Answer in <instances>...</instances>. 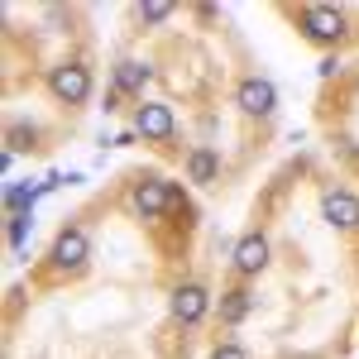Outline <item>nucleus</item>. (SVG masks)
Wrapping results in <instances>:
<instances>
[{"label": "nucleus", "instance_id": "14", "mask_svg": "<svg viewBox=\"0 0 359 359\" xmlns=\"http://www.w3.org/2000/svg\"><path fill=\"white\" fill-rule=\"evenodd\" d=\"M168 15H172L168 0H149V5H139V20H144V25H158V20H168Z\"/></svg>", "mask_w": 359, "mask_h": 359}, {"label": "nucleus", "instance_id": "8", "mask_svg": "<svg viewBox=\"0 0 359 359\" xmlns=\"http://www.w3.org/2000/svg\"><path fill=\"white\" fill-rule=\"evenodd\" d=\"M168 206H172V182H163V177H154V182H144L135 192V211L144 216V221H154V216H163Z\"/></svg>", "mask_w": 359, "mask_h": 359}, {"label": "nucleus", "instance_id": "15", "mask_svg": "<svg viewBox=\"0 0 359 359\" xmlns=\"http://www.w3.org/2000/svg\"><path fill=\"white\" fill-rule=\"evenodd\" d=\"M25 240H29V216H15V221H10V245L25 249Z\"/></svg>", "mask_w": 359, "mask_h": 359}, {"label": "nucleus", "instance_id": "13", "mask_svg": "<svg viewBox=\"0 0 359 359\" xmlns=\"http://www.w3.org/2000/svg\"><path fill=\"white\" fill-rule=\"evenodd\" d=\"M39 192H48V187H43V182H39V187L10 182V187H5V206H10V211H25V206H34V196H39Z\"/></svg>", "mask_w": 359, "mask_h": 359}, {"label": "nucleus", "instance_id": "1", "mask_svg": "<svg viewBox=\"0 0 359 359\" xmlns=\"http://www.w3.org/2000/svg\"><path fill=\"white\" fill-rule=\"evenodd\" d=\"M48 91L62 106H82L86 96H91V72H86L82 62H57L53 72H48Z\"/></svg>", "mask_w": 359, "mask_h": 359}, {"label": "nucleus", "instance_id": "3", "mask_svg": "<svg viewBox=\"0 0 359 359\" xmlns=\"http://www.w3.org/2000/svg\"><path fill=\"white\" fill-rule=\"evenodd\" d=\"M235 106L245 115H273L278 111V86L269 77H245L235 86Z\"/></svg>", "mask_w": 359, "mask_h": 359}, {"label": "nucleus", "instance_id": "4", "mask_svg": "<svg viewBox=\"0 0 359 359\" xmlns=\"http://www.w3.org/2000/svg\"><path fill=\"white\" fill-rule=\"evenodd\" d=\"M321 216L335 230H359V196L345 192V187H331V192L321 196Z\"/></svg>", "mask_w": 359, "mask_h": 359}, {"label": "nucleus", "instance_id": "6", "mask_svg": "<svg viewBox=\"0 0 359 359\" xmlns=\"http://www.w3.org/2000/svg\"><path fill=\"white\" fill-rule=\"evenodd\" d=\"M177 130V120H172V106H163V101H144L135 111V135L144 139H168Z\"/></svg>", "mask_w": 359, "mask_h": 359}, {"label": "nucleus", "instance_id": "16", "mask_svg": "<svg viewBox=\"0 0 359 359\" xmlns=\"http://www.w3.org/2000/svg\"><path fill=\"white\" fill-rule=\"evenodd\" d=\"M211 359H249V355L240 350V345H216V350H211Z\"/></svg>", "mask_w": 359, "mask_h": 359}, {"label": "nucleus", "instance_id": "5", "mask_svg": "<svg viewBox=\"0 0 359 359\" xmlns=\"http://www.w3.org/2000/svg\"><path fill=\"white\" fill-rule=\"evenodd\" d=\"M206 311H211V292H206L201 283H182V287L172 292V316H177L182 326H196Z\"/></svg>", "mask_w": 359, "mask_h": 359}, {"label": "nucleus", "instance_id": "10", "mask_svg": "<svg viewBox=\"0 0 359 359\" xmlns=\"http://www.w3.org/2000/svg\"><path fill=\"white\" fill-rule=\"evenodd\" d=\"M154 72L139 62V57H125V62H115V91H144V82H149Z\"/></svg>", "mask_w": 359, "mask_h": 359}, {"label": "nucleus", "instance_id": "7", "mask_svg": "<svg viewBox=\"0 0 359 359\" xmlns=\"http://www.w3.org/2000/svg\"><path fill=\"white\" fill-rule=\"evenodd\" d=\"M86 259H91V240H86V230H62L53 240V264L57 269H82Z\"/></svg>", "mask_w": 359, "mask_h": 359}, {"label": "nucleus", "instance_id": "12", "mask_svg": "<svg viewBox=\"0 0 359 359\" xmlns=\"http://www.w3.org/2000/svg\"><path fill=\"white\" fill-rule=\"evenodd\" d=\"M249 306H254V297H249L245 287L225 292V297H221V321H225V326H240V321L249 316Z\"/></svg>", "mask_w": 359, "mask_h": 359}, {"label": "nucleus", "instance_id": "9", "mask_svg": "<svg viewBox=\"0 0 359 359\" xmlns=\"http://www.w3.org/2000/svg\"><path fill=\"white\" fill-rule=\"evenodd\" d=\"M230 259H235V269H240V273H259V269L269 264V240H264L259 230H249L245 240L235 245V254H230Z\"/></svg>", "mask_w": 359, "mask_h": 359}, {"label": "nucleus", "instance_id": "11", "mask_svg": "<svg viewBox=\"0 0 359 359\" xmlns=\"http://www.w3.org/2000/svg\"><path fill=\"white\" fill-rule=\"evenodd\" d=\"M216 172H221V158H216L211 149H192V154H187V177H192V182L206 187V182H216Z\"/></svg>", "mask_w": 359, "mask_h": 359}, {"label": "nucleus", "instance_id": "17", "mask_svg": "<svg viewBox=\"0 0 359 359\" xmlns=\"http://www.w3.org/2000/svg\"><path fill=\"white\" fill-rule=\"evenodd\" d=\"M316 72H321V77H335V72H340V57H321V67H316Z\"/></svg>", "mask_w": 359, "mask_h": 359}, {"label": "nucleus", "instance_id": "2", "mask_svg": "<svg viewBox=\"0 0 359 359\" xmlns=\"http://www.w3.org/2000/svg\"><path fill=\"white\" fill-rule=\"evenodd\" d=\"M302 29H306V39H316V43H340L350 25H345V10H335V5H306Z\"/></svg>", "mask_w": 359, "mask_h": 359}]
</instances>
